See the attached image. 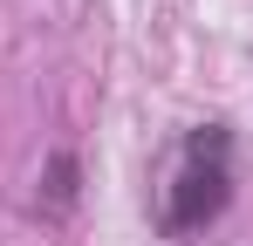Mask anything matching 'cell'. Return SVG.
<instances>
[{"mask_svg":"<svg viewBox=\"0 0 253 246\" xmlns=\"http://www.w3.org/2000/svg\"><path fill=\"white\" fill-rule=\"evenodd\" d=\"M226 205H233V130L226 123H199L185 137V158L171 171V185H165L158 226H165L171 240H192V233H206Z\"/></svg>","mask_w":253,"mask_h":246,"instance_id":"1","label":"cell"},{"mask_svg":"<svg viewBox=\"0 0 253 246\" xmlns=\"http://www.w3.org/2000/svg\"><path fill=\"white\" fill-rule=\"evenodd\" d=\"M42 185H48V192H42V205H48V212H69V205H76V158H69V151H55Z\"/></svg>","mask_w":253,"mask_h":246,"instance_id":"2","label":"cell"}]
</instances>
